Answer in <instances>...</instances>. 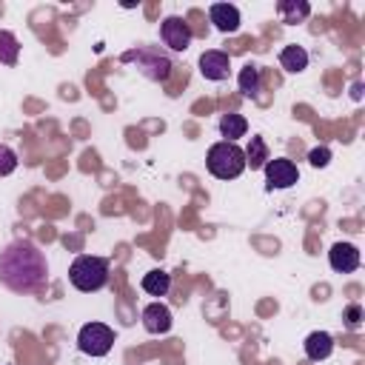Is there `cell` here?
Returning a JSON list of instances; mask_svg holds the SVG:
<instances>
[{
    "mask_svg": "<svg viewBox=\"0 0 365 365\" xmlns=\"http://www.w3.org/2000/svg\"><path fill=\"white\" fill-rule=\"evenodd\" d=\"M108 274H111L108 259L106 257H94V254H80L68 265V282L83 294H94V291L106 288Z\"/></svg>",
    "mask_w": 365,
    "mask_h": 365,
    "instance_id": "2",
    "label": "cell"
},
{
    "mask_svg": "<svg viewBox=\"0 0 365 365\" xmlns=\"http://www.w3.org/2000/svg\"><path fill=\"white\" fill-rule=\"evenodd\" d=\"M308 160H311L314 168H325V165L331 163V151H328L325 145H319V148H314V151L308 154Z\"/></svg>",
    "mask_w": 365,
    "mask_h": 365,
    "instance_id": "21",
    "label": "cell"
},
{
    "mask_svg": "<svg viewBox=\"0 0 365 365\" xmlns=\"http://www.w3.org/2000/svg\"><path fill=\"white\" fill-rule=\"evenodd\" d=\"M125 60H137V68H140L148 80H165V77L171 74V60H168L163 51L151 48V46H140L137 51L125 54Z\"/></svg>",
    "mask_w": 365,
    "mask_h": 365,
    "instance_id": "5",
    "label": "cell"
},
{
    "mask_svg": "<svg viewBox=\"0 0 365 365\" xmlns=\"http://www.w3.org/2000/svg\"><path fill=\"white\" fill-rule=\"evenodd\" d=\"M77 348L86 356H106L114 348V331L106 322H86L77 331Z\"/></svg>",
    "mask_w": 365,
    "mask_h": 365,
    "instance_id": "4",
    "label": "cell"
},
{
    "mask_svg": "<svg viewBox=\"0 0 365 365\" xmlns=\"http://www.w3.org/2000/svg\"><path fill=\"white\" fill-rule=\"evenodd\" d=\"M205 168L217 180H237L248 165H245V151L237 143H214L205 154Z\"/></svg>",
    "mask_w": 365,
    "mask_h": 365,
    "instance_id": "3",
    "label": "cell"
},
{
    "mask_svg": "<svg viewBox=\"0 0 365 365\" xmlns=\"http://www.w3.org/2000/svg\"><path fill=\"white\" fill-rule=\"evenodd\" d=\"M46 282L48 262L31 240H14L0 251V285L14 294H37Z\"/></svg>",
    "mask_w": 365,
    "mask_h": 365,
    "instance_id": "1",
    "label": "cell"
},
{
    "mask_svg": "<svg viewBox=\"0 0 365 365\" xmlns=\"http://www.w3.org/2000/svg\"><path fill=\"white\" fill-rule=\"evenodd\" d=\"M279 66H282L288 74H299V71L308 68V51H305L302 46L291 43V46H285V48L279 51Z\"/></svg>",
    "mask_w": 365,
    "mask_h": 365,
    "instance_id": "14",
    "label": "cell"
},
{
    "mask_svg": "<svg viewBox=\"0 0 365 365\" xmlns=\"http://www.w3.org/2000/svg\"><path fill=\"white\" fill-rule=\"evenodd\" d=\"M160 40H163L171 51H185V48L191 46V29H188V23H185L182 17L168 14V17H163V23H160Z\"/></svg>",
    "mask_w": 365,
    "mask_h": 365,
    "instance_id": "7",
    "label": "cell"
},
{
    "mask_svg": "<svg viewBox=\"0 0 365 365\" xmlns=\"http://www.w3.org/2000/svg\"><path fill=\"white\" fill-rule=\"evenodd\" d=\"M302 348H305V356L311 362H322V359H328L334 354V336L328 331H311L305 336Z\"/></svg>",
    "mask_w": 365,
    "mask_h": 365,
    "instance_id": "12",
    "label": "cell"
},
{
    "mask_svg": "<svg viewBox=\"0 0 365 365\" xmlns=\"http://www.w3.org/2000/svg\"><path fill=\"white\" fill-rule=\"evenodd\" d=\"M262 171H265V188L268 191H274V188L282 191V188H291L299 182V168L288 157H271L262 165Z\"/></svg>",
    "mask_w": 365,
    "mask_h": 365,
    "instance_id": "6",
    "label": "cell"
},
{
    "mask_svg": "<svg viewBox=\"0 0 365 365\" xmlns=\"http://www.w3.org/2000/svg\"><path fill=\"white\" fill-rule=\"evenodd\" d=\"M277 11L282 14V20L285 23H297V20H302V17H308L311 14V6L308 3H288V0H282L279 6H277Z\"/></svg>",
    "mask_w": 365,
    "mask_h": 365,
    "instance_id": "19",
    "label": "cell"
},
{
    "mask_svg": "<svg viewBox=\"0 0 365 365\" xmlns=\"http://www.w3.org/2000/svg\"><path fill=\"white\" fill-rule=\"evenodd\" d=\"M140 288H143L148 297H165V294L171 291V274L163 271V268H151V271L143 274Z\"/></svg>",
    "mask_w": 365,
    "mask_h": 365,
    "instance_id": "13",
    "label": "cell"
},
{
    "mask_svg": "<svg viewBox=\"0 0 365 365\" xmlns=\"http://www.w3.org/2000/svg\"><path fill=\"white\" fill-rule=\"evenodd\" d=\"M20 54V43L11 31H0V63L3 66H14Z\"/></svg>",
    "mask_w": 365,
    "mask_h": 365,
    "instance_id": "18",
    "label": "cell"
},
{
    "mask_svg": "<svg viewBox=\"0 0 365 365\" xmlns=\"http://www.w3.org/2000/svg\"><path fill=\"white\" fill-rule=\"evenodd\" d=\"M17 154H14V148H9L6 143H0V177H9V174H14V168H17Z\"/></svg>",
    "mask_w": 365,
    "mask_h": 365,
    "instance_id": "20",
    "label": "cell"
},
{
    "mask_svg": "<svg viewBox=\"0 0 365 365\" xmlns=\"http://www.w3.org/2000/svg\"><path fill=\"white\" fill-rule=\"evenodd\" d=\"M245 131H248V120L242 114H222L220 117V134L225 137V143L245 137Z\"/></svg>",
    "mask_w": 365,
    "mask_h": 365,
    "instance_id": "15",
    "label": "cell"
},
{
    "mask_svg": "<svg viewBox=\"0 0 365 365\" xmlns=\"http://www.w3.org/2000/svg\"><path fill=\"white\" fill-rule=\"evenodd\" d=\"M228 71H231V57L220 48H208L200 54V74L211 83H222L228 80Z\"/></svg>",
    "mask_w": 365,
    "mask_h": 365,
    "instance_id": "8",
    "label": "cell"
},
{
    "mask_svg": "<svg viewBox=\"0 0 365 365\" xmlns=\"http://www.w3.org/2000/svg\"><path fill=\"white\" fill-rule=\"evenodd\" d=\"M240 91H242L245 97H254V94L259 91V66L245 63V66L240 68Z\"/></svg>",
    "mask_w": 365,
    "mask_h": 365,
    "instance_id": "16",
    "label": "cell"
},
{
    "mask_svg": "<svg viewBox=\"0 0 365 365\" xmlns=\"http://www.w3.org/2000/svg\"><path fill=\"white\" fill-rule=\"evenodd\" d=\"M345 322H348V328H359V322H362V308H359V305H348V308H345Z\"/></svg>",
    "mask_w": 365,
    "mask_h": 365,
    "instance_id": "22",
    "label": "cell"
},
{
    "mask_svg": "<svg viewBox=\"0 0 365 365\" xmlns=\"http://www.w3.org/2000/svg\"><path fill=\"white\" fill-rule=\"evenodd\" d=\"M328 262L336 274H351L359 268V248L351 242H334L328 251Z\"/></svg>",
    "mask_w": 365,
    "mask_h": 365,
    "instance_id": "9",
    "label": "cell"
},
{
    "mask_svg": "<svg viewBox=\"0 0 365 365\" xmlns=\"http://www.w3.org/2000/svg\"><path fill=\"white\" fill-rule=\"evenodd\" d=\"M171 325H174V319H171V308H168V305H163V302H148V305L143 308V328H145L148 334H168Z\"/></svg>",
    "mask_w": 365,
    "mask_h": 365,
    "instance_id": "11",
    "label": "cell"
},
{
    "mask_svg": "<svg viewBox=\"0 0 365 365\" xmlns=\"http://www.w3.org/2000/svg\"><path fill=\"white\" fill-rule=\"evenodd\" d=\"M208 20L214 23L217 31L234 34L240 29V9L234 3H211L208 6Z\"/></svg>",
    "mask_w": 365,
    "mask_h": 365,
    "instance_id": "10",
    "label": "cell"
},
{
    "mask_svg": "<svg viewBox=\"0 0 365 365\" xmlns=\"http://www.w3.org/2000/svg\"><path fill=\"white\" fill-rule=\"evenodd\" d=\"M268 160H271V157H268V148H265L262 137H251V145H248V151H245V165H251V171H257V168H262Z\"/></svg>",
    "mask_w": 365,
    "mask_h": 365,
    "instance_id": "17",
    "label": "cell"
}]
</instances>
